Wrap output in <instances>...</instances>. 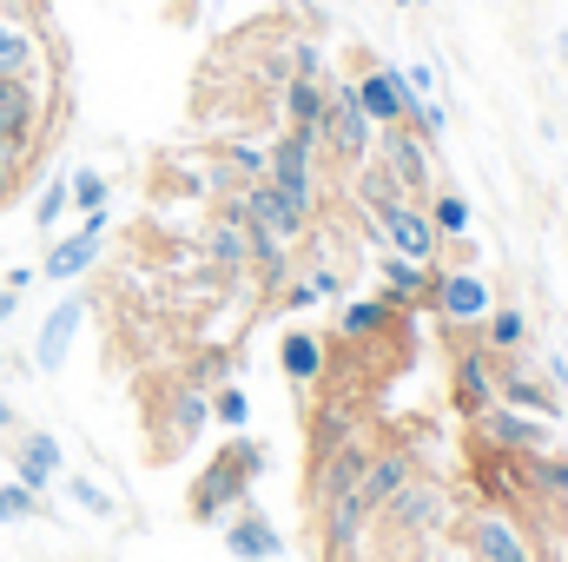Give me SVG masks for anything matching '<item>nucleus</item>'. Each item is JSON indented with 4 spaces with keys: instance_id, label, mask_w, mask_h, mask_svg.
I'll return each instance as SVG.
<instances>
[{
    "instance_id": "f257e3e1",
    "label": "nucleus",
    "mask_w": 568,
    "mask_h": 562,
    "mask_svg": "<svg viewBox=\"0 0 568 562\" xmlns=\"http://www.w3.org/2000/svg\"><path fill=\"white\" fill-rule=\"evenodd\" d=\"M265 463H272V450H265L258 436L232 430V436L205 456V470L192 476V490H185V516H192L199 530H219L239 503H252V490H258Z\"/></svg>"
},
{
    "instance_id": "f03ea898",
    "label": "nucleus",
    "mask_w": 568,
    "mask_h": 562,
    "mask_svg": "<svg viewBox=\"0 0 568 562\" xmlns=\"http://www.w3.org/2000/svg\"><path fill=\"white\" fill-rule=\"evenodd\" d=\"M205 423H212V391L185 384L179 371H172V378H159V384H152V398H145V456H152V463L185 456V450L205 436Z\"/></svg>"
},
{
    "instance_id": "7ed1b4c3",
    "label": "nucleus",
    "mask_w": 568,
    "mask_h": 562,
    "mask_svg": "<svg viewBox=\"0 0 568 562\" xmlns=\"http://www.w3.org/2000/svg\"><path fill=\"white\" fill-rule=\"evenodd\" d=\"M443 523H449V490H443L436 476H424V470L371 516V530L384 536V550H404V543H417V536H436Z\"/></svg>"
},
{
    "instance_id": "20e7f679",
    "label": "nucleus",
    "mask_w": 568,
    "mask_h": 562,
    "mask_svg": "<svg viewBox=\"0 0 568 562\" xmlns=\"http://www.w3.org/2000/svg\"><path fill=\"white\" fill-rule=\"evenodd\" d=\"M456 543H463L469 562H542L529 523H516V516H503V510H483V503H469V510L456 516Z\"/></svg>"
},
{
    "instance_id": "39448f33",
    "label": "nucleus",
    "mask_w": 568,
    "mask_h": 562,
    "mask_svg": "<svg viewBox=\"0 0 568 562\" xmlns=\"http://www.w3.org/2000/svg\"><path fill=\"white\" fill-rule=\"evenodd\" d=\"M449 331V324H443ZM449 404H456V418H483L489 404H496V351L476 338V324L469 331H449Z\"/></svg>"
},
{
    "instance_id": "423d86ee",
    "label": "nucleus",
    "mask_w": 568,
    "mask_h": 562,
    "mask_svg": "<svg viewBox=\"0 0 568 562\" xmlns=\"http://www.w3.org/2000/svg\"><path fill=\"white\" fill-rule=\"evenodd\" d=\"M324 152H317V140L311 133H297V127H284L278 140H272V185H278L284 199L304 212V219H317V205H324Z\"/></svg>"
},
{
    "instance_id": "0eeeda50",
    "label": "nucleus",
    "mask_w": 568,
    "mask_h": 562,
    "mask_svg": "<svg viewBox=\"0 0 568 562\" xmlns=\"http://www.w3.org/2000/svg\"><path fill=\"white\" fill-rule=\"evenodd\" d=\"M371 418H364V404L351 398V391H337V384H317V404L304 411V470H317L324 456H337L351 436H364Z\"/></svg>"
},
{
    "instance_id": "6e6552de",
    "label": "nucleus",
    "mask_w": 568,
    "mask_h": 562,
    "mask_svg": "<svg viewBox=\"0 0 568 562\" xmlns=\"http://www.w3.org/2000/svg\"><path fill=\"white\" fill-rule=\"evenodd\" d=\"M324 165H337V172H357L371 152H377V127H371V113L357 107V93H351V80H331V113H324Z\"/></svg>"
},
{
    "instance_id": "1a4fd4ad",
    "label": "nucleus",
    "mask_w": 568,
    "mask_h": 562,
    "mask_svg": "<svg viewBox=\"0 0 568 562\" xmlns=\"http://www.w3.org/2000/svg\"><path fill=\"white\" fill-rule=\"evenodd\" d=\"M469 490H476L483 510H503L516 523H523V510H536V496L523 483V456H503V450H483V443H469Z\"/></svg>"
},
{
    "instance_id": "9d476101",
    "label": "nucleus",
    "mask_w": 568,
    "mask_h": 562,
    "mask_svg": "<svg viewBox=\"0 0 568 562\" xmlns=\"http://www.w3.org/2000/svg\"><path fill=\"white\" fill-rule=\"evenodd\" d=\"M371 159H377V165H384V172H390V179L404 185V199H417V205H424L429 192L443 185V179H436V145L417 140L410 127H384Z\"/></svg>"
},
{
    "instance_id": "9b49d317",
    "label": "nucleus",
    "mask_w": 568,
    "mask_h": 562,
    "mask_svg": "<svg viewBox=\"0 0 568 562\" xmlns=\"http://www.w3.org/2000/svg\"><path fill=\"white\" fill-rule=\"evenodd\" d=\"M0 80H53V47L20 7H0Z\"/></svg>"
},
{
    "instance_id": "f8f14e48",
    "label": "nucleus",
    "mask_w": 568,
    "mask_h": 562,
    "mask_svg": "<svg viewBox=\"0 0 568 562\" xmlns=\"http://www.w3.org/2000/svg\"><path fill=\"white\" fill-rule=\"evenodd\" d=\"M469 443L503 450V456H536V450L556 443V423L529 418V411H509V404H489L483 418H469Z\"/></svg>"
},
{
    "instance_id": "ddd939ff",
    "label": "nucleus",
    "mask_w": 568,
    "mask_h": 562,
    "mask_svg": "<svg viewBox=\"0 0 568 562\" xmlns=\"http://www.w3.org/2000/svg\"><path fill=\"white\" fill-rule=\"evenodd\" d=\"M496 404H509V411H529V418L542 423H562V398H556V384H549V371H529V351H516V358H496Z\"/></svg>"
},
{
    "instance_id": "4468645a",
    "label": "nucleus",
    "mask_w": 568,
    "mask_h": 562,
    "mask_svg": "<svg viewBox=\"0 0 568 562\" xmlns=\"http://www.w3.org/2000/svg\"><path fill=\"white\" fill-rule=\"evenodd\" d=\"M364 530H371V516H364L357 490L331 496V503L317 510V523H311V543H317V562H364Z\"/></svg>"
},
{
    "instance_id": "2eb2a0df",
    "label": "nucleus",
    "mask_w": 568,
    "mask_h": 562,
    "mask_svg": "<svg viewBox=\"0 0 568 562\" xmlns=\"http://www.w3.org/2000/svg\"><path fill=\"white\" fill-rule=\"evenodd\" d=\"M106 212H80V225L67 232V239H53L47 245V259H40V279L47 284H73V279H87L93 265H100V245H106Z\"/></svg>"
},
{
    "instance_id": "dca6fc26",
    "label": "nucleus",
    "mask_w": 568,
    "mask_h": 562,
    "mask_svg": "<svg viewBox=\"0 0 568 562\" xmlns=\"http://www.w3.org/2000/svg\"><path fill=\"white\" fill-rule=\"evenodd\" d=\"M47 113H53V80H0V140L40 152Z\"/></svg>"
},
{
    "instance_id": "f3484780",
    "label": "nucleus",
    "mask_w": 568,
    "mask_h": 562,
    "mask_svg": "<svg viewBox=\"0 0 568 562\" xmlns=\"http://www.w3.org/2000/svg\"><path fill=\"white\" fill-rule=\"evenodd\" d=\"M489 304H496V291H489V279H483L476 265H443V284H436L429 318L449 324V331H469V324L489 318Z\"/></svg>"
},
{
    "instance_id": "a211bd4d",
    "label": "nucleus",
    "mask_w": 568,
    "mask_h": 562,
    "mask_svg": "<svg viewBox=\"0 0 568 562\" xmlns=\"http://www.w3.org/2000/svg\"><path fill=\"white\" fill-rule=\"evenodd\" d=\"M377 225H384V252H397L410 265H443V232L429 225L417 199H397L390 212H377Z\"/></svg>"
},
{
    "instance_id": "6ab92c4d",
    "label": "nucleus",
    "mask_w": 568,
    "mask_h": 562,
    "mask_svg": "<svg viewBox=\"0 0 568 562\" xmlns=\"http://www.w3.org/2000/svg\"><path fill=\"white\" fill-rule=\"evenodd\" d=\"M239 199V212H245V225H258V232H272V239H284V245H304L311 239V219L284 199L272 179H252V185H239L232 192Z\"/></svg>"
},
{
    "instance_id": "aec40b11",
    "label": "nucleus",
    "mask_w": 568,
    "mask_h": 562,
    "mask_svg": "<svg viewBox=\"0 0 568 562\" xmlns=\"http://www.w3.org/2000/svg\"><path fill=\"white\" fill-rule=\"evenodd\" d=\"M351 93H357V107L371 113V127H377V133H384V127H404V113H410L404 67H377V60H364V67H357V80H351Z\"/></svg>"
},
{
    "instance_id": "412c9836",
    "label": "nucleus",
    "mask_w": 568,
    "mask_h": 562,
    "mask_svg": "<svg viewBox=\"0 0 568 562\" xmlns=\"http://www.w3.org/2000/svg\"><path fill=\"white\" fill-rule=\"evenodd\" d=\"M225 550H232V562H278L284 556V536H278V523L258 510V503H239L225 523Z\"/></svg>"
},
{
    "instance_id": "4be33fe9",
    "label": "nucleus",
    "mask_w": 568,
    "mask_h": 562,
    "mask_svg": "<svg viewBox=\"0 0 568 562\" xmlns=\"http://www.w3.org/2000/svg\"><path fill=\"white\" fill-rule=\"evenodd\" d=\"M523 483H529V496L549 510V523L562 530L568 523V443H549V450L523 456Z\"/></svg>"
},
{
    "instance_id": "5701e85b",
    "label": "nucleus",
    "mask_w": 568,
    "mask_h": 562,
    "mask_svg": "<svg viewBox=\"0 0 568 562\" xmlns=\"http://www.w3.org/2000/svg\"><path fill=\"white\" fill-rule=\"evenodd\" d=\"M377 279H384V298L390 304H404V311H424L436 304V284H443V265H410V259H397V252H384L377 259Z\"/></svg>"
},
{
    "instance_id": "b1692460",
    "label": "nucleus",
    "mask_w": 568,
    "mask_h": 562,
    "mask_svg": "<svg viewBox=\"0 0 568 562\" xmlns=\"http://www.w3.org/2000/svg\"><path fill=\"white\" fill-rule=\"evenodd\" d=\"M278 371L297 384V391H317L324 378H331V338L324 331H284L278 338Z\"/></svg>"
},
{
    "instance_id": "393cba45",
    "label": "nucleus",
    "mask_w": 568,
    "mask_h": 562,
    "mask_svg": "<svg viewBox=\"0 0 568 562\" xmlns=\"http://www.w3.org/2000/svg\"><path fill=\"white\" fill-rule=\"evenodd\" d=\"M284 107V127H297V133H311V140L324 145V113H331V73H304V80H291L278 93Z\"/></svg>"
},
{
    "instance_id": "a878e982",
    "label": "nucleus",
    "mask_w": 568,
    "mask_h": 562,
    "mask_svg": "<svg viewBox=\"0 0 568 562\" xmlns=\"http://www.w3.org/2000/svg\"><path fill=\"white\" fill-rule=\"evenodd\" d=\"M80 324H87V298H60V304L47 311L40 338H33V364H40V371H60L67 351H73V338H80Z\"/></svg>"
},
{
    "instance_id": "bb28decb",
    "label": "nucleus",
    "mask_w": 568,
    "mask_h": 562,
    "mask_svg": "<svg viewBox=\"0 0 568 562\" xmlns=\"http://www.w3.org/2000/svg\"><path fill=\"white\" fill-rule=\"evenodd\" d=\"M60 443L47 436V430H20V443H13V483H27V490H47L53 476H60Z\"/></svg>"
},
{
    "instance_id": "cd10ccee",
    "label": "nucleus",
    "mask_w": 568,
    "mask_h": 562,
    "mask_svg": "<svg viewBox=\"0 0 568 562\" xmlns=\"http://www.w3.org/2000/svg\"><path fill=\"white\" fill-rule=\"evenodd\" d=\"M476 338H483L496 358H516V351H529V318H523V304H489V318L476 324Z\"/></svg>"
},
{
    "instance_id": "c85d7f7f",
    "label": "nucleus",
    "mask_w": 568,
    "mask_h": 562,
    "mask_svg": "<svg viewBox=\"0 0 568 562\" xmlns=\"http://www.w3.org/2000/svg\"><path fill=\"white\" fill-rule=\"evenodd\" d=\"M424 212H429V225L443 232V245H456V239H469V199L456 192V185H436L424 199Z\"/></svg>"
},
{
    "instance_id": "c756f323",
    "label": "nucleus",
    "mask_w": 568,
    "mask_h": 562,
    "mask_svg": "<svg viewBox=\"0 0 568 562\" xmlns=\"http://www.w3.org/2000/svg\"><path fill=\"white\" fill-rule=\"evenodd\" d=\"M219 159L252 185V179H265V172H272V140H225V145H219Z\"/></svg>"
},
{
    "instance_id": "7c9ffc66",
    "label": "nucleus",
    "mask_w": 568,
    "mask_h": 562,
    "mask_svg": "<svg viewBox=\"0 0 568 562\" xmlns=\"http://www.w3.org/2000/svg\"><path fill=\"white\" fill-rule=\"evenodd\" d=\"M67 205H73V185H67V172H60V179L40 185V199H33V225H40V232H60Z\"/></svg>"
},
{
    "instance_id": "2f4dec72",
    "label": "nucleus",
    "mask_w": 568,
    "mask_h": 562,
    "mask_svg": "<svg viewBox=\"0 0 568 562\" xmlns=\"http://www.w3.org/2000/svg\"><path fill=\"white\" fill-rule=\"evenodd\" d=\"M212 423H219V430H245V423H252V398H245L239 378L212 391Z\"/></svg>"
},
{
    "instance_id": "473e14b6",
    "label": "nucleus",
    "mask_w": 568,
    "mask_h": 562,
    "mask_svg": "<svg viewBox=\"0 0 568 562\" xmlns=\"http://www.w3.org/2000/svg\"><path fill=\"white\" fill-rule=\"evenodd\" d=\"M404 127H410V133H417V140H443V127H449V113H443V107H436V100H429V93H410V113H404Z\"/></svg>"
},
{
    "instance_id": "72a5a7b5",
    "label": "nucleus",
    "mask_w": 568,
    "mask_h": 562,
    "mask_svg": "<svg viewBox=\"0 0 568 562\" xmlns=\"http://www.w3.org/2000/svg\"><path fill=\"white\" fill-rule=\"evenodd\" d=\"M67 185H73V212H106V172L80 165V172H67Z\"/></svg>"
},
{
    "instance_id": "f704fd0d",
    "label": "nucleus",
    "mask_w": 568,
    "mask_h": 562,
    "mask_svg": "<svg viewBox=\"0 0 568 562\" xmlns=\"http://www.w3.org/2000/svg\"><path fill=\"white\" fill-rule=\"evenodd\" d=\"M27 165H33V145H13L0 140V205L20 192V179H27Z\"/></svg>"
},
{
    "instance_id": "c9c22d12",
    "label": "nucleus",
    "mask_w": 568,
    "mask_h": 562,
    "mask_svg": "<svg viewBox=\"0 0 568 562\" xmlns=\"http://www.w3.org/2000/svg\"><path fill=\"white\" fill-rule=\"evenodd\" d=\"M33 516H40V490L7 483V490H0V523H33Z\"/></svg>"
},
{
    "instance_id": "e433bc0d",
    "label": "nucleus",
    "mask_w": 568,
    "mask_h": 562,
    "mask_svg": "<svg viewBox=\"0 0 568 562\" xmlns=\"http://www.w3.org/2000/svg\"><path fill=\"white\" fill-rule=\"evenodd\" d=\"M67 490H73V503H80V510H93V516H113V496H106L93 476H73Z\"/></svg>"
},
{
    "instance_id": "4c0bfd02",
    "label": "nucleus",
    "mask_w": 568,
    "mask_h": 562,
    "mask_svg": "<svg viewBox=\"0 0 568 562\" xmlns=\"http://www.w3.org/2000/svg\"><path fill=\"white\" fill-rule=\"evenodd\" d=\"M404 87H410V93H429V87H436V73L417 60V67H404Z\"/></svg>"
},
{
    "instance_id": "58836bf2",
    "label": "nucleus",
    "mask_w": 568,
    "mask_h": 562,
    "mask_svg": "<svg viewBox=\"0 0 568 562\" xmlns=\"http://www.w3.org/2000/svg\"><path fill=\"white\" fill-rule=\"evenodd\" d=\"M549 384H556V398H562V411H568V358H549Z\"/></svg>"
},
{
    "instance_id": "ea45409f",
    "label": "nucleus",
    "mask_w": 568,
    "mask_h": 562,
    "mask_svg": "<svg viewBox=\"0 0 568 562\" xmlns=\"http://www.w3.org/2000/svg\"><path fill=\"white\" fill-rule=\"evenodd\" d=\"M33 279H40L33 265H7V279H0V284H13V291H27V284H33Z\"/></svg>"
},
{
    "instance_id": "a19ab883",
    "label": "nucleus",
    "mask_w": 568,
    "mask_h": 562,
    "mask_svg": "<svg viewBox=\"0 0 568 562\" xmlns=\"http://www.w3.org/2000/svg\"><path fill=\"white\" fill-rule=\"evenodd\" d=\"M13 311H20V291H13V284H0V324H7Z\"/></svg>"
},
{
    "instance_id": "79ce46f5",
    "label": "nucleus",
    "mask_w": 568,
    "mask_h": 562,
    "mask_svg": "<svg viewBox=\"0 0 568 562\" xmlns=\"http://www.w3.org/2000/svg\"><path fill=\"white\" fill-rule=\"evenodd\" d=\"M7 423H13V404H7V398H0V430H7Z\"/></svg>"
},
{
    "instance_id": "37998d69",
    "label": "nucleus",
    "mask_w": 568,
    "mask_h": 562,
    "mask_svg": "<svg viewBox=\"0 0 568 562\" xmlns=\"http://www.w3.org/2000/svg\"><path fill=\"white\" fill-rule=\"evenodd\" d=\"M556 53H562V67H568V33H562V40H556Z\"/></svg>"
},
{
    "instance_id": "c03bdc74",
    "label": "nucleus",
    "mask_w": 568,
    "mask_h": 562,
    "mask_svg": "<svg viewBox=\"0 0 568 562\" xmlns=\"http://www.w3.org/2000/svg\"><path fill=\"white\" fill-rule=\"evenodd\" d=\"M397 7H424V0H397Z\"/></svg>"
},
{
    "instance_id": "a18cd8bd",
    "label": "nucleus",
    "mask_w": 568,
    "mask_h": 562,
    "mask_svg": "<svg viewBox=\"0 0 568 562\" xmlns=\"http://www.w3.org/2000/svg\"><path fill=\"white\" fill-rule=\"evenodd\" d=\"M0 279H7V265H0Z\"/></svg>"
}]
</instances>
